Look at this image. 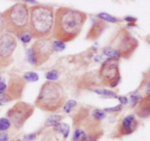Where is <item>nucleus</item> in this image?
Listing matches in <instances>:
<instances>
[{
    "instance_id": "obj_1",
    "label": "nucleus",
    "mask_w": 150,
    "mask_h": 141,
    "mask_svg": "<svg viewBox=\"0 0 150 141\" xmlns=\"http://www.w3.org/2000/svg\"><path fill=\"white\" fill-rule=\"evenodd\" d=\"M87 20V15L71 7H59L54 13L53 38L64 43L76 39Z\"/></svg>"
},
{
    "instance_id": "obj_2",
    "label": "nucleus",
    "mask_w": 150,
    "mask_h": 141,
    "mask_svg": "<svg viewBox=\"0 0 150 141\" xmlns=\"http://www.w3.org/2000/svg\"><path fill=\"white\" fill-rule=\"evenodd\" d=\"M54 9L47 4H37L29 7V31L34 39L48 37L54 23Z\"/></svg>"
},
{
    "instance_id": "obj_3",
    "label": "nucleus",
    "mask_w": 150,
    "mask_h": 141,
    "mask_svg": "<svg viewBox=\"0 0 150 141\" xmlns=\"http://www.w3.org/2000/svg\"><path fill=\"white\" fill-rule=\"evenodd\" d=\"M67 100L62 85L55 81H46L42 85L35 102V107L45 112L54 113L64 106Z\"/></svg>"
},
{
    "instance_id": "obj_4",
    "label": "nucleus",
    "mask_w": 150,
    "mask_h": 141,
    "mask_svg": "<svg viewBox=\"0 0 150 141\" xmlns=\"http://www.w3.org/2000/svg\"><path fill=\"white\" fill-rule=\"evenodd\" d=\"M7 33L20 37L29 31V7L25 2H18L2 13Z\"/></svg>"
},
{
    "instance_id": "obj_5",
    "label": "nucleus",
    "mask_w": 150,
    "mask_h": 141,
    "mask_svg": "<svg viewBox=\"0 0 150 141\" xmlns=\"http://www.w3.org/2000/svg\"><path fill=\"white\" fill-rule=\"evenodd\" d=\"M54 53V41L51 37L38 39L28 51V61L36 67L46 62Z\"/></svg>"
},
{
    "instance_id": "obj_6",
    "label": "nucleus",
    "mask_w": 150,
    "mask_h": 141,
    "mask_svg": "<svg viewBox=\"0 0 150 141\" xmlns=\"http://www.w3.org/2000/svg\"><path fill=\"white\" fill-rule=\"evenodd\" d=\"M139 45L137 39L131 35L127 29L122 28L117 32L108 46L115 50L120 58L129 59Z\"/></svg>"
},
{
    "instance_id": "obj_7",
    "label": "nucleus",
    "mask_w": 150,
    "mask_h": 141,
    "mask_svg": "<svg viewBox=\"0 0 150 141\" xmlns=\"http://www.w3.org/2000/svg\"><path fill=\"white\" fill-rule=\"evenodd\" d=\"M98 76L102 86L116 87L121 80L119 60L108 59L104 61L98 71Z\"/></svg>"
},
{
    "instance_id": "obj_8",
    "label": "nucleus",
    "mask_w": 150,
    "mask_h": 141,
    "mask_svg": "<svg viewBox=\"0 0 150 141\" xmlns=\"http://www.w3.org/2000/svg\"><path fill=\"white\" fill-rule=\"evenodd\" d=\"M35 107L33 105L23 101H18L8 110L7 116L15 128L20 130L33 115Z\"/></svg>"
},
{
    "instance_id": "obj_9",
    "label": "nucleus",
    "mask_w": 150,
    "mask_h": 141,
    "mask_svg": "<svg viewBox=\"0 0 150 141\" xmlns=\"http://www.w3.org/2000/svg\"><path fill=\"white\" fill-rule=\"evenodd\" d=\"M17 40L13 35L4 33L0 35V70L9 67L13 61V53Z\"/></svg>"
},
{
    "instance_id": "obj_10",
    "label": "nucleus",
    "mask_w": 150,
    "mask_h": 141,
    "mask_svg": "<svg viewBox=\"0 0 150 141\" xmlns=\"http://www.w3.org/2000/svg\"><path fill=\"white\" fill-rule=\"evenodd\" d=\"M139 121L133 114L126 116L119 124L117 132L111 135V138H120L134 133L139 127Z\"/></svg>"
},
{
    "instance_id": "obj_11",
    "label": "nucleus",
    "mask_w": 150,
    "mask_h": 141,
    "mask_svg": "<svg viewBox=\"0 0 150 141\" xmlns=\"http://www.w3.org/2000/svg\"><path fill=\"white\" fill-rule=\"evenodd\" d=\"M26 81L23 77L15 75L10 78L5 93L11 101L19 99L22 97L26 87Z\"/></svg>"
},
{
    "instance_id": "obj_12",
    "label": "nucleus",
    "mask_w": 150,
    "mask_h": 141,
    "mask_svg": "<svg viewBox=\"0 0 150 141\" xmlns=\"http://www.w3.org/2000/svg\"><path fill=\"white\" fill-rule=\"evenodd\" d=\"M103 130L87 133L81 128H76L73 135V141H98L103 135Z\"/></svg>"
},
{
    "instance_id": "obj_13",
    "label": "nucleus",
    "mask_w": 150,
    "mask_h": 141,
    "mask_svg": "<svg viewBox=\"0 0 150 141\" xmlns=\"http://www.w3.org/2000/svg\"><path fill=\"white\" fill-rule=\"evenodd\" d=\"M108 27V23L101 19H96L91 26L86 36V40L95 41L102 35L104 31Z\"/></svg>"
},
{
    "instance_id": "obj_14",
    "label": "nucleus",
    "mask_w": 150,
    "mask_h": 141,
    "mask_svg": "<svg viewBox=\"0 0 150 141\" xmlns=\"http://www.w3.org/2000/svg\"><path fill=\"white\" fill-rule=\"evenodd\" d=\"M135 113L141 118H146L150 116V95H147L139 101Z\"/></svg>"
},
{
    "instance_id": "obj_15",
    "label": "nucleus",
    "mask_w": 150,
    "mask_h": 141,
    "mask_svg": "<svg viewBox=\"0 0 150 141\" xmlns=\"http://www.w3.org/2000/svg\"><path fill=\"white\" fill-rule=\"evenodd\" d=\"M53 129H54V131L62 133L65 139L68 137L69 133H70V127L66 123H59V124L54 126Z\"/></svg>"
},
{
    "instance_id": "obj_16",
    "label": "nucleus",
    "mask_w": 150,
    "mask_h": 141,
    "mask_svg": "<svg viewBox=\"0 0 150 141\" xmlns=\"http://www.w3.org/2000/svg\"><path fill=\"white\" fill-rule=\"evenodd\" d=\"M64 118V116L62 115H52L48 117L45 122V127H54L56 124L60 123V121Z\"/></svg>"
},
{
    "instance_id": "obj_17",
    "label": "nucleus",
    "mask_w": 150,
    "mask_h": 141,
    "mask_svg": "<svg viewBox=\"0 0 150 141\" xmlns=\"http://www.w3.org/2000/svg\"><path fill=\"white\" fill-rule=\"evenodd\" d=\"M94 92L98 95L105 97L108 98H118L117 94L113 91L108 90V89H94Z\"/></svg>"
},
{
    "instance_id": "obj_18",
    "label": "nucleus",
    "mask_w": 150,
    "mask_h": 141,
    "mask_svg": "<svg viewBox=\"0 0 150 141\" xmlns=\"http://www.w3.org/2000/svg\"><path fill=\"white\" fill-rule=\"evenodd\" d=\"M103 52L105 54V56H108V59H118L120 58V55L118 54V53L115 51L114 49H113L112 48L109 46L105 47V48L103 49Z\"/></svg>"
},
{
    "instance_id": "obj_19",
    "label": "nucleus",
    "mask_w": 150,
    "mask_h": 141,
    "mask_svg": "<svg viewBox=\"0 0 150 141\" xmlns=\"http://www.w3.org/2000/svg\"><path fill=\"white\" fill-rule=\"evenodd\" d=\"M98 17L101 20H104V21L111 22V23H118V22L121 21V20L117 18L116 17L111 16V15L108 14L106 13H100L98 15Z\"/></svg>"
},
{
    "instance_id": "obj_20",
    "label": "nucleus",
    "mask_w": 150,
    "mask_h": 141,
    "mask_svg": "<svg viewBox=\"0 0 150 141\" xmlns=\"http://www.w3.org/2000/svg\"><path fill=\"white\" fill-rule=\"evenodd\" d=\"M106 116V113L101 109H95L92 113V117L96 121H100Z\"/></svg>"
},
{
    "instance_id": "obj_21",
    "label": "nucleus",
    "mask_w": 150,
    "mask_h": 141,
    "mask_svg": "<svg viewBox=\"0 0 150 141\" xmlns=\"http://www.w3.org/2000/svg\"><path fill=\"white\" fill-rule=\"evenodd\" d=\"M76 105H77V102L76 100H74V99H70V100L67 101L65 102V104L63 106V110H64V111L66 114H70L74 109Z\"/></svg>"
},
{
    "instance_id": "obj_22",
    "label": "nucleus",
    "mask_w": 150,
    "mask_h": 141,
    "mask_svg": "<svg viewBox=\"0 0 150 141\" xmlns=\"http://www.w3.org/2000/svg\"><path fill=\"white\" fill-rule=\"evenodd\" d=\"M23 79L28 82H35L38 80L39 76L35 72H26L23 76Z\"/></svg>"
},
{
    "instance_id": "obj_23",
    "label": "nucleus",
    "mask_w": 150,
    "mask_h": 141,
    "mask_svg": "<svg viewBox=\"0 0 150 141\" xmlns=\"http://www.w3.org/2000/svg\"><path fill=\"white\" fill-rule=\"evenodd\" d=\"M60 73L57 70H52L51 71H48L45 74V78L48 79V81H55L59 77Z\"/></svg>"
},
{
    "instance_id": "obj_24",
    "label": "nucleus",
    "mask_w": 150,
    "mask_h": 141,
    "mask_svg": "<svg viewBox=\"0 0 150 141\" xmlns=\"http://www.w3.org/2000/svg\"><path fill=\"white\" fill-rule=\"evenodd\" d=\"M11 127V122L7 118H0V132L7 131Z\"/></svg>"
},
{
    "instance_id": "obj_25",
    "label": "nucleus",
    "mask_w": 150,
    "mask_h": 141,
    "mask_svg": "<svg viewBox=\"0 0 150 141\" xmlns=\"http://www.w3.org/2000/svg\"><path fill=\"white\" fill-rule=\"evenodd\" d=\"M19 38H20V39L21 40L22 42H23V43L26 44V43H29V42H30L31 39H32V35H31L29 31H27V32H25L23 35H22Z\"/></svg>"
},
{
    "instance_id": "obj_26",
    "label": "nucleus",
    "mask_w": 150,
    "mask_h": 141,
    "mask_svg": "<svg viewBox=\"0 0 150 141\" xmlns=\"http://www.w3.org/2000/svg\"><path fill=\"white\" fill-rule=\"evenodd\" d=\"M123 108V105L120 104V105H117L115 107H112V108H104L103 111L105 113H116V112H120V111H122Z\"/></svg>"
},
{
    "instance_id": "obj_27",
    "label": "nucleus",
    "mask_w": 150,
    "mask_h": 141,
    "mask_svg": "<svg viewBox=\"0 0 150 141\" xmlns=\"http://www.w3.org/2000/svg\"><path fill=\"white\" fill-rule=\"evenodd\" d=\"M65 48V44L60 41H54V51H62Z\"/></svg>"
},
{
    "instance_id": "obj_28",
    "label": "nucleus",
    "mask_w": 150,
    "mask_h": 141,
    "mask_svg": "<svg viewBox=\"0 0 150 141\" xmlns=\"http://www.w3.org/2000/svg\"><path fill=\"white\" fill-rule=\"evenodd\" d=\"M142 98L140 96L137 94H133L130 96V102L132 103V106L134 107L136 104H138L139 102V101L142 99Z\"/></svg>"
},
{
    "instance_id": "obj_29",
    "label": "nucleus",
    "mask_w": 150,
    "mask_h": 141,
    "mask_svg": "<svg viewBox=\"0 0 150 141\" xmlns=\"http://www.w3.org/2000/svg\"><path fill=\"white\" fill-rule=\"evenodd\" d=\"M9 102H11V99L6 94L4 93L2 94H0V105H3Z\"/></svg>"
},
{
    "instance_id": "obj_30",
    "label": "nucleus",
    "mask_w": 150,
    "mask_h": 141,
    "mask_svg": "<svg viewBox=\"0 0 150 141\" xmlns=\"http://www.w3.org/2000/svg\"><path fill=\"white\" fill-rule=\"evenodd\" d=\"M37 133H31V134L26 135L23 137V141H32L34 139L36 138L37 137Z\"/></svg>"
},
{
    "instance_id": "obj_31",
    "label": "nucleus",
    "mask_w": 150,
    "mask_h": 141,
    "mask_svg": "<svg viewBox=\"0 0 150 141\" xmlns=\"http://www.w3.org/2000/svg\"><path fill=\"white\" fill-rule=\"evenodd\" d=\"M0 141H9V135L4 132H0Z\"/></svg>"
},
{
    "instance_id": "obj_32",
    "label": "nucleus",
    "mask_w": 150,
    "mask_h": 141,
    "mask_svg": "<svg viewBox=\"0 0 150 141\" xmlns=\"http://www.w3.org/2000/svg\"><path fill=\"white\" fill-rule=\"evenodd\" d=\"M4 30V18H3L2 13H0V35H1V33H2Z\"/></svg>"
},
{
    "instance_id": "obj_33",
    "label": "nucleus",
    "mask_w": 150,
    "mask_h": 141,
    "mask_svg": "<svg viewBox=\"0 0 150 141\" xmlns=\"http://www.w3.org/2000/svg\"><path fill=\"white\" fill-rule=\"evenodd\" d=\"M7 89V85L4 82H0V94L5 93Z\"/></svg>"
},
{
    "instance_id": "obj_34",
    "label": "nucleus",
    "mask_w": 150,
    "mask_h": 141,
    "mask_svg": "<svg viewBox=\"0 0 150 141\" xmlns=\"http://www.w3.org/2000/svg\"><path fill=\"white\" fill-rule=\"evenodd\" d=\"M118 99H119V101L120 102V104L122 105H126V104L128 102V99H127V98L126 97H124V96L118 97Z\"/></svg>"
},
{
    "instance_id": "obj_35",
    "label": "nucleus",
    "mask_w": 150,
    "mask_h": 141,
    "mask_svg": "<svg viewBox=\"0 0 150 141\" xmlns=\"http://www.w3.org/2000/svg\"><path fill=\"white\" fill-rule=\"evenodd\" d=\"M125 20L126 21H128V22H131V23H133V22L136 21V20H137V19H136V18L130 17V16H127V17L125 18Z\"/></svg>"
},
{
    "instance_id": "obj_36",
    "label": "nucleus",
    "mask_w": 150,
    "mask_h": 141,
    "mask_svg": "<svg viewBox=\"0 0 150 141\" xmlns=\"http://www.w3.org/2000/svg\"><path fill=\"white\" fill-rule=\"evenodd\" d=\"M147 87H148V88H150V81L149 82V83H148V85H147Z\"/></svg>"
},
{
    "instance_id": "obj_37",
    "label": "nucleus",
    "mask_w": 150,
    "mask_h": 141,
    "mask_svg": "<svg viewBox=\"0 0 150 141\" xmlns=\"http://www.w3.org/2000/svg\"><path fill=\"white\" fill-rule=\"evenodd\" d=\"M14 141H21V140H14Z\"/></svg>"
}]
</instances>
